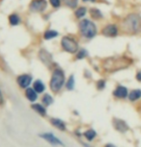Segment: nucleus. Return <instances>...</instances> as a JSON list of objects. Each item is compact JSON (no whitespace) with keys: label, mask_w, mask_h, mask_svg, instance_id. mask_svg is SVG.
Wrapping results in <instances>:
<instances>
[{"label":"nucleus","mask_w":141,"mask_h":147,"mask_svg":"<svg viewBox=\"0 0 141 147\" xmlns=\"http://www.w3.org/2000/svg\"><path fill=\"white\" fill-rule=\"evenodd\" d=\"M113 95L116 98H119V99H125L128 97L129 95V91H128V88H127L125 86H117L116 88L113 90Z\"/></svg>","instance_id":"nucleus-14"},{"label":"nucleus","mask_w":141,"mask_h":147,"mask_svg":"<svg viewBox=\"0 0 141 147\" xmlns=\"http://www.w3.org/2000/svg\"><path fill=\"white\" fill-rule=\"evenodd\" d=\"M80 2L83 4H96L98 0H80Z\"/></svg>","instance_id":"nucleus-29"},{"label":"nucleus","mask_w":141,"mask_h":147,"mask_svg":"<svg viewBox=\"0 0 141 147\" xmlns=\"http://www.w3.org/2000/svg\"><path fill=\"white\" fill-rule=\"evenodd\" d=\"M132 63H134V60L125 55L110 56L101 60V69L106 73H115V72L129 67Z\"/></svg>","instance_id":"nucleus-1"},{"label":"nucleus","mask_w":141,"mask_h":147,"mask_svg":"<svg viewBox=\"0 0 141 147\" xmlns=\"http://www.w3.org/2000/svg\"><path fill=\"white\" fill-rule=\"evenodd\" d=\"M48 1L49 6L54 10H58L59 8H61V6L63 5L62 0H48Z\"/></svg>","instance_id":"nucleus-27"},{"label":"nucleus","mask_w":141,"mask_h":147,"mask_svg":"<svg viewBox=\"0 0 141 147\" xmlns=\"http://www.w3.org/2000/svg\"><path fill=\"white\" fill-rule=\"evenodd\" d=\"M32 88H34V90L37 91L39 94L44 93V92H45V90H46V84L41 79L35 80V81L32 83Z\"/></svg>","instance_id":"nucleus-20"},{"label":"nucleus","mask_w":141,"mask_h":147,"mask_svg":"<svg viewBox=\"0 0 141 147\" xmlns=\"http://www.w3.org/2000/svg\"><path fill=\"white\" fill-rule=\"evenodd\" d=\"M31 109L34 111L36 113H38L39 115L41 116H46V107L44 106L43 104L41 103H32L31 104Z\"/></svg>","instance_id":"nucleus-18"},{"label":"nucleus","mask_w":141,"mask_h":147,"mask_svg":"<svg viewBox=\"0 0 141 147\" xmlns=\"http://www.w3.org/2000/svg\"><path fill=\"white\" fill-rule=\"evenodd\" d=\"M59 45H60V49L63 52L70 55H74L77 52V50L80 48L79 38L72 34L64 35L61 37Z\"/></svg>","instance_id":"nucleus-5"},{"label":"nucleus","mask_w":141,"mask_h":147,"mask_svg":"<svg viewBox=\"0 0 141 147\" xmlns=\"http://www.w3.org/2000/svg\"><path fill=\"white\" fill-rule=\"evenodd\" d=\"M60 36V33L55 29H46L43 33V40L46 41H49L52 40H55Z\"/></svg>","instance_id":"nucleus-15"},{"label":"nucleus","mask_w":141,"mask_h":147,"mask_svg":"<svg viewBox=\"0 0 141 147\" xmlns=\"http://www.w3.org/2000/svg\"><path fill=\"white\" fill-rule=\"evenodd\" d=\"M88 8L85 5H79L76 10H74V16L76 20H80V19L86 18L88 15Z\"/></svg>","instance_id":"nucleus-13"},{"label":"nucleus","mask_w":141,"mask_h":147,"mask_svg":"<svg viewBox=\"0 0 141 147\" xmlns=\"http://www.w3.org/2000/svg\"><path fill=\"white\" fill-rule=\"evenodd\" d=\"M89 57V52L86 48L84 47H80V48L77 50V52L74 55V61H82L85 60Z\"/></svg>","instance_id":"nucleus-19"},{"label":"nucleus","mask_w":141,"mask_h":147,"mask_svg":"<svg viewBox=\"0 0 141 147\" xmlns=\"http://www.w3.org/2000/svg\"><path fill=\"white\" fill-rule=\"evenodd\" d=\"M38 59L40 60V62L43 63L44 65L48 66V67H51L54 65V60H53V54L50 51L48 50L46 48H42L39 49L38 51Z\"/></svg>","instance_id":"nucleus-8"},{"label":"nucleus","mask_w":141,"mask_h":147,"mask_svg":"<svg viewBox=\"0 0 141 147\" xmlns=\"http://www.w3.org/2000/svg\"><path fill=\"white\" fill-rule=\"evenodd\" d=\"M135 77H136V80H137L138 82H141V70H139V71L137 72L136 76H135Z\"/></svg>","instance_id":"nucleus-31"},{"label":"nucleus","mask_w":141,"mask_h":147,"mask_svg":"<svg viewBox=\"0 0 141 147\" xmlns=\"http://www.w3.org/2000/svg\"><path fill=\"white\" fill-rule=\"evenodd\" d=\"M62 1H63V5H65L69 9L74 11L79 6L80 0H62Z\"/></svg>","instance_id":"nucleus-24"},{"label":"nucleus","mask_w":141,"mask_h":147,"mask_svg":"<svg viewBox=\"0 0 141 147\" xmlns=\"http://www.w3.org/2000/svg\"><path fill=\"white\" fill-rule=\"evenodd\" d=\"M8 23L11 27H18L22 23V18L18 13H11L8 16Z\"/></svg>","instance_id":"nucleus-12"},{"label":"nucleus","mask_w":141,"mask_h":147,"mask_svg":"<svg viewBox=\"0 0 141 147\" xmlns=\"http://www.w3.org/2000/svg\"><path fill=\"white\" fill-rule=\"evenodd\" d=\"M106 87V81L104 79H99L96 82V88L98 90H103Z\"/></svg>","instance_id":"nucleus-28"},{"label":"nucleus","mask_w":141,"mask_h":147,"mask_svg":"<svg viewBox=\"0 0 141 147\" xmlns=\"http://www.w3.org/2000/svg\"><path fill=\"white\" fill-rule=\"evenodd\" d=\"M104 147H116L115 145H113V144H111V143H108V144H106V146Z\"/></svg>","instance_id":"nucleus-32"},{"label":"nucleus","mask_w":141,"mask_h":147,"mask_svg":"<svg viewBox=\"0 0 141 147\" xmlns=\"http://www.w3.org/2000/svg\"><path fill=\"white\" fill-rule=\"evenodd\" d=\"M83 136L85 137V138H86L87 140H93L94 138H96V136H97V132L95 131V130H93V129H89V130H87V131H85L83 133Z\"/></svg>","instance_id":"nucleus-26"},{"label":"nucleus","mask_w":141,"mask_h":147,"mask_svg":"<svg viewBox=\"0 0 141 147\" xmlns=\"http://www.w3.org/2000/svg\"><path fill=\"white\" fill-rule=\"evenodd\" d=\"M3 104H4V95H3V93H2L1 90H0V106Z\"/></svg>","instance_id":"nucleus-30"},{"label":"nucleus","mask_w":141,"mask_h":147,"mask_svg":"<svg viewBox=\"0 0 141 147\" xmlns=\"http://www.w3.org/2000/svg\"><path fill=\"white\" fill-rule=\"evenodd\" d=\"M54 102V98L52 97L51 94L49 93H44V95L42 97V104L45 107H49L53 104Z\"/></svg>","instance_id":"nucleus-23"},{"label":"nucleus","mask_w":141,"mask_h":147,"mask_svg":"<svg viewBox=\"0 0 141 147\" xmlns=\"http://www.w3.org/2000/svg\"><path fill=\"white\" fill-rule=\"evenodd\" d=\"M49 6L48 0H30L28 4V11L31 13H40L43 15L48 11Z\"/></svg>","instance_id":"nucleus-6"},{"label":"nucleus","mask_w":141,"mask_h":147,"mask_svg":"<svg viewBox=\"0 0 141 147\" xmlns=\"http://www.w3.org/2000/svg\"><path fill=\"white\" fill-rule=\"evenodd\" d=\"M128 98L129 99V101L134 102L141 98V90H132L131 92L129 93Z\"/></svg>","instance_id":"nucleus-25"},{"label":"nucleus","mask_w":141,"mask_h":147,"mask_svg":"<svg viewBox=\"0 0 141 147\" xmlns=\"http://www.w3.org/2000/svg\"><path fill=\"white\" fill-rule=\"evenodd\" d=\"M88 15H89L90 18L92 19L94 21H101L103 20L104 16L103 12H101V9H99V8L97 7H91L89 8V10H88Z\"/></svg>","instance_id":"nucleus-11"},{"label":"nucleus","mask_w":141,"mask_h":147,"mask_svg":"<svg viewBox=\"0 0 141 147\" xmlns=\"http://www.w3.org/2000/svg\"><path fill=\"white\" fill-rule=\"evenodd\" d=\"M99 34V28L96 21L90 18H84L77 22V37L85 41L94 40Z\"/></svg>","instance_id":"nucleus-2"},{"label":"nucleus","mask_w":141,"mask_h":147,"mask_svg":"<svg viewBox=\"0 0 141 147\" xmlns=\"http://www.w3.org/2000/svg\"><path fill=\"white\" fill-rule=\"evenodd\" d=\"M32 83H33V77L31 74L22 73V74H19L16 77V84H18L19 88H22V90H25V88H29Z\"/></svg>","instance_id":"nucleus-9"},{"label":"nucleus","mask_w":141,"mask_h":147,"mask_svg":"<svg viewBox=\"0 0 141 147\" xmlns=\"http://www.w3.org/2000/svg\"><path fill=\"white\" fill-rule=\"evenodd\" d=\"M82 144H83L84 147H91L90 145H88V144H86V143H82Z\"/></svg>","instance_id":"nucleus-33"},{"label":"nucleus","mask_w":141,"mask_h":147,"mask_svg":"<svg viewBox=\"0 0 141 147\" xmlns=\"http://www.w3.org/2000/svg\"><path fill=\"white\" fill-rule=\"evenodd\" d=\"M74 87H76V77H74V74H71L66 80L65 88L69 91H73L74 90Z\"/></svg>","instance_id":"nucleus-22"},{"label":"nucleus","mask_w":141,"mask_h":147,"mask_svg":"<svg viewBox=\"0 0 141 147\" xmlns=\"http://www.w3.org/2000/svg\"><path fill=\"white\" fill-rule=\"evenodd\" d=\"M39 137H40L41 138H43L44 140L48 141V142L49 144H51V145H61V146L65 145L64 142H63L61 140H59L57 137H55V136L50 132L41 133V134L39 135Z\"/></svg>","instance_id":"nucleus-10"},{"label":"nucleus","mask_w":141,"mask_h":147,"mask_svg":"<svg viewBox=\"0 0 141 147\" xmlns=\"http://www.w3.org/2000/svg\"><path fill=\"white\" fill-rule=\"evenodd\" d=\"M119 32H120V28L116 23H106L99 30V34L101 36L110 38L118 37Z\"/></svg>","instance_id":"nucleus-7"},{"label":"nucleus","mask_w":141,"mask_h":147,"mask_svg":"<svg viewBox=\"0 0 141 147\" xmlns=\"http://www.w3.org/2000/svg\"><path fill=\"white\" fill-rule=\"evenodd\" d=\"M120 31L127 35H136L141 32V16L136 13H131L127 15L122 19L120 26Z\"/></svg>","instance_id":"nucleus-3"},{"label":"nucleus","mask_w":141,"mask_h":147,"mask_svg":"<svg viewBox=\"0 0 141 147\" xmlns=\"http://www.w3.org/2000/svg\"><path fill=\"white\" fill-rule=\"evenodd\" d=\"M50 123L56 129L60 130V131H65V130H66V124H65V122L63 121V120H61L60 118H57V117H52V118H50Z\"/></svg>","instance_id":"nucleus-21"},{"label":"nucleus","mask_w":141,"mask_h":147,"mask_svg":"<svg viewBox=\"0 0 141 147\" xmlns=\"http://www.w3.org/2000/svg\"><path fill=\"white\" fill-rule=\"evenodd\" d=\"M38 94L39 93L37 91L31 87L25 88V91H24V95H25L26 99L30 102V103H35V102L38 100V96H39Z\"/></svg>","instance_id":"nucleus-16"},{"label":"nucleus","mask_w":141,"mask_h":147,"mask_svg":"<svg viewBox=\"0 0 141 147\" xmlns=\"http://www.w3.org/2000/svg\"><path fill=\"white\" fill-rule=\"evenodd\" d=\"M113 125H114V128L117 130V131L121 132V133H125L129 130L128 124H127L124 120H122V119L114 118L113 119Z\"/></svg>","instance_id":"nucleus-17"},{"label":"nucleus","mask_w":141,"mask_h":147,"mask_svg":"<svg viewBox=\"0 0 141 147\" xmlns=\"http://www.w3.org/2000/svg\"><path fill=\"white\" fill-rule=\"evenodd\" d=\"M66 74L60 66H54L52 68L50 80H49V88L53 93H58L65 87L66 83Z\"/></svg>","instance_id":"nucleus-4"}]
</instances>
